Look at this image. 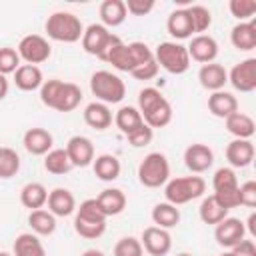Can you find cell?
<instances>
[{
    "instance_id": "obj_43",
    "label": "cell",
    "mask_w": 256,
    "mask_h": 256,
    "mask_svg": "<svg viewBox=\"0 0 256 256\" xmlns=\"http://www.w3.org/2000/svg\"><path fill=\"white\" fill-rule=\"evenodd\" d=\"M126 138H128V142H130L134 148H144V146H148V144L152 142L154 130H152L148 124H142V126H138L136 130H132Z\"/></svg>"
},
{
    "instance_id": "obj_21",
    "label": "cell",
    "mask_w": 256,
    "mask_h": 256,
    "mask_svg": "<svg viewBox=\"0 0 256 256\" xmlns=\"http://www.w3.org/2000/svg\"><path fill=\"white\" fill-rule=\"evenodd\" d=\"M208 110L212 116L216 118H228L230 114L238 112V100L232 92H226V90H218V92H212L208 96Z\"/></svg>"
},
{
    "instance_id": "obj_38",
    "label": "cell",
    "mask_w": 256,
    "mask_h": 256,
    "mask_svg": "<svg viewBox=\"0 0 256 256\" xmlns=\"http://www.w3.org/2000/svg\"><path fill=\"white\" fill-rule=\"evenodd\" d=\"M20 170V156L16 150L12 148H2L0 152V178L8 180L12 176H16Z\"/></svg>"
},
{
    "instance_id": "obj_46",
    "label": "cell",
    "mask_w": 256,
    "mask_h": 256,
    "mask_svg": "<svg viewBox=\"0 0 256 256\" xmlns=\"http://www.w3.org/2000/svg\"><path fill=\"white\" fill-rule=\"evenodd\" d=\"M124 4H126V12L132 16H146L154 8L152 0H126Z\"/></svg>"
},
{
    "instance_id": "obj_32",
    "label": "cell",
    "mask_w": 256,
    "mask_h": 256,
    "mask_svg": "<svg viewBox=\"0 0 256 256\" xmlns=\"http://www.w3.org/2000/svg\"><path fill=\"white\" fill-rule=\"evenodd\" d=\"M152 222L158 226V228H164V230H170L174 228L178 222H180V210L170 204V202H160L152 208Z\"/></svg>"
},
{
    "instance_id": "obj_42",
    "label": "cell",
    "mask_w": 256,
    "mask_h": 256,
    "mask_svg": "<svg viewBox=\"0 0 256 256\" xmlns=\"http://www.w3.org/2000/svg\"><path fill=\"white\" fill-rule=\"evenodd\" d=\"M228 8L234 18H238L240 22H248V20H252V16L256 12V2L254 0H230Z\"/></svg>"
},
{
    "instance_id": "obj_44",
    "label": "cell",
    "mask_w": 256,
    "mask_h": 256,
    "mask_svg": "<svg viewBox=\"0 0 256 256\" xmlns=\"http://www.w3.org/2000/svg\"><path fill=\"white\" fill-rule=\"evenodd\" d=\"M240 186V184H238ZM216 198V202L226 208V210H232L236 206H240V190L238 188H232V190H222V192H214L212 194Z\"/></svg>"
},
{
    "instance_id": "obj_20",
    "label": "cell",
    "mask_w": 256,
    "mask_h": 256,
    "mask_svg": "<svg viewBox=\"0 0 256 256\" xmlns=\"http://www.w3.org/2000/svg\"><path fill=\"white\" fill-rule=\"evenodd\" d=\"M230 42L240 52H250L256 48V22H238L230 32Z\"/></svg>"
},
{
    "instance_id": "obj_55",
    "label": "cell",
    "mask_w": 256,
    "mask_h": 256,
    "mask_svg": "<svg viewBox=\"0 0 256 256\" xmlns=\"http://www.w3.org/2000/svg\"><path fill=\"white\" fill-rule=\"evenodd\" d=\"M0 152H2V146H0Z\"/></svg>"
},
{
    "instance_id": "obj_9",
    "label": "cell",
    "mask_w": 256,
    "mask_h": 256,
    "mask_svg": "<svg viewBox=\"0 0 256 256\" xmlns=\"http://www.w3.org/2000/svg\"><path fill=\"white\" fill-rule=\"evenodd\" d=\"M118 36L112 34L106 26L102 24H90L88 28H84V34H82V48L86 54H92L96 58H100L106 48L116 40Z\"/></svg>"
},
{
    "instance_id": "obj_28",
    "label": "cell",
    "mask_w": 256,
    "mask_h": 256,
    "mask_svg": "<svg viewBox=\"0 0 256 256\" xmlns=\"http://www.w3.org/2000/svg\"><path fill=\"white\" fill-rule=\"evenodd\" d=\"M126 16L128 12H126L124 0H104L100 4V20H102V26L106 28H116L124 24Z\"/></svg>"
},
{
    "instance_id": "obj_27",
    "label": "cell",
    "mask_w": 256,
    "mask_h": 256,
    "mask_svg": "<svg viewBox=\"0 0 256 256\" xmlns=\"http://www.w3.org/2000/svg\"><path fill=\"white\" fill-rule=\"evenodd\" d=\"M112 112L102 102H90L84 108V122L94 130H106L112 126Z\"/></svg>"
},
{
    "instance_id": "obj_39",
    "label": "cell",
    "mask_w": 256,
    "mask_h": 256,
    "mask_svg": "<svg viewBox=\"0 0 256 256\" xmlns=\"http://www.w3.org/2000/svg\"><path fill=\"white\" fill-rule=\"evenodd\" d=\"M212 188H214V192L238 188V176H236L234 168H230V166L218 168V170L214 172V176H212Z\"/></svg>"
},
{
    "instance_id": "obj_45",
    "label": "cell",
    "mask_w": 256,
    "mask_h": 256,
    "mask_svg": "<svg viewBox=\"0 0 256 256\" xmlns=\"http://www.w3.org/2000/svg\"><path fill=\"white\" fill-rule=\"evenodd\" d=\"M238 190H240V206L254 208L256 206V182L248 180V182L240 184Z\"/></svg>"
},
{
    "instance_id": "obj_34",
    "label": "cell",
    "mask_w": 256,
    "mask_h": 256,
    "mask_svg": "<svg viewBox=\"0 0 256 256\" xmlns=\"http://www.w3.org/2000/svg\"><path fill=\"white\" fill-rule=\"evenodd\" d=\"M114 124H116V128H118L124 136H128L132 130H136L138 126H142L144 120H142L138 108H134V106H122V108L116 112V116H114Z\"/></svg>"
},
{
    "instance_id": "obj_4",
    "label": "cell",
    "mask_w": 256,
    "mask_h": 256,
    "mask_svg": "<svg viewBox=\"0 0 256 256\" xmlns=\"http://www.w3.org/2000/svg\"><path fill=\"white\" fill-rule=\"evenodd\" d=\"M90 90L96 96V102L102 104H118L126 96V84L124 80L110 72V70H98L90 76Z\"/></svg>"
},
{
    "instance_id": "obj_7",
    "label": "cell",
    "mask_w": 256,
    "mask_h": 256,
    "mask_svg": "<svg viewBox=\"0 0 256 256\" xmlns=\"http://www.w3.org/2000/svg\"><path fill=\"white\" fill-rule=\"evenodd\" d=\"M138 180L146 188H160L170 180V164L162 152H150L138 164Z\"/></svg>"
},
{
    "instance_id": "obj_23",
    "label": "cell",
    "mask_w": 256,
    "mask_h": 256,
    "mask_svg": "<svg viewBox=\"0 0 256 256\" xmlns=\"http://www.w3.org/2000/svg\"><path fill=\"white\" fill-rule=\"evenodd\" d=\"M166 30L172 38L176 40H186V38H192L194 30H192V22H190V16H188V10L186 8H176L174 12H170L168 20H166Z\"/></svg>"
},
{
    "instance_id": "obj_16",
    "label": "cell",
    "mask_w": 256,
    "mask_h": 256,
    "mask_svg": "<svg viewBox=\"0 0 256 256\" xmlns=\"http://www.w3.org/2000/svg\"><path fill=\"white\" fill-rule=\"evenodd\" d=\"M22 144L24 148L32 154V156H46L50 150H52V144H54V138L52 134L46 130V128H28L24 132V138H22Z\"/></svg>"
},
{
    "instance_id": "obj_37",
    "label": "cell",
    "mask_w": 256,
    "mask_h": 256,
    "mask_svg": "<svg viewBox=\"0 0 256 256\" xmlns=\"http://www.w3.org/2000/svg\"><path fill=\"white\" fill-rule=\"evenodd\" d=\"M188 16H190V22H192V30L194 34H204L210 26H212V14L206 6L202 4H194V6H188Z\"/></svg>"
},
{
    "instance_id": "obj_18",
    "label": "cell",
    "mask_w": 256,
    "mask_h": 256,
    "mask_svg": "<svg viewBox=\"0 0 256 256\" xmlns=\"http://www.w3.org/2000/svg\"><path fill=\"white\" fill-rule=\"evenodd\" d=\"M48 210L56 218H66L76 212V198L68 188H54L48 192Z\"/></svg>"
},
{
    "instance_id": "obj_53",
    "label": "cell",
    "mask_w": 256,
    "mask_h": 256,
    "mask_svg": "<svg viewBox=\"0 0 256 256\" xmlns=\"http://www.w3.org/2000/svg\"><path fill=\"white\" fill-rule=\"evenodd\" d=\"M176 256H192V254H188V252H180V254H176Z\"/></svg>"
},
{
    "instance_id": "obj_49",
    "label": "cell",
    "mask_w": 256,
    "mask_h": 256,
    "mask_svg": "<svg viewBox=\"0 0 256 256\" xmlns=\"http://www.w3.org/2000/svg\"><path fill=\"white\" fill-rule=\"evenodd\" d=\"M8 88H10V84H8V78L0 74V100H4V98L8 96Z\"/></svg>"
},
{
    "instance_id": "obj_36",
    "label": "cell",
    "mask_w": 256,
    "mask_h": 256,
    "mask_svg": "<svg viewBox=\"0 0 256 256\" xmlns=\"http://www.w3.org/2000/svg\"><path fill=\"white\" fill-rule=\"evenodd\" d=\"M198 214H200V220L204 224H210V226H216L218 222H222L226 216H228V210L222 208L214 196H206L198 208Z\"/></svg>"
},
{
    "instance_id": "obj_29",
    "label": "cell",
    "mask_w": 256,
    "mask_h": 256,
    "mask_svg": "<svg viewBox=\"0 0 256 256\" xmlns=\"http://www.w3.org/2000/svg\"><path fill=\"white\" fill-rule=\"evenodd\" d=\"M226 130L238 140H250L256 132L254 120L244 112H234L226 118Z\"/></svg>"
},
{
    "instance_id": "obj_15",
    "label": "cell",
    "mask_w": 256,
    "mask_h": 256,
    "mask_svg": "<svg viewBox=\"0 0 256 256\" xmlns=\"http://www.w3.org/2000/svg\"><path fill=\"white\" fill-rule=\"evenodd\" d=\"M186 50H188L190 60H196L200 64H210L218 56V42L210 34H198L190 40Z\"/></svg>"
},
{
    "instance_id": "obj_31",
    "label": "cell",
    "mask_w": 256,
    "mask_h": 256,
    "mask_svg": "<svg viewBox=\"0 0 256 256\" xmlns=\"http://www.w3.org/2000/svg\"><path fill=\"white\" fill-rule=\"evenodd\" d=\"M28 224L36 236H50L56 232V216L50 210H32L28 214Z\"/></svg>"
},
{
    "instance_id": "obj_33",
    "label": "cell",
    "mask_w": 256,
    "mask_h": 256,
    "mask_svg": "<svg viewBox=\"0 0 256 256\" xmlns=\"http://www.w3.org/2000/svg\"><path fill=\"white\" fill-rule=\"evenodd\" d=\"M82 100V90L80 86H76L74 82H64L62 84V90L58 94V100L54 104L52 110H58V112H72L74 108H78Z\"/></svg>"
},
{
    "instance_id": "obj_1",
    "label": "cell",
    "mask_w": 256,
    "mask_h": 256,
    "mask_svg": "<svg viewBox=\"0 0 256 256\" xmlns=\"http://www.w3.org/2000/svg\"><path fill=\"white\" fill-rule=\"evenodd\" d=\"M138 112L152 130L164 128L172 122V106L158 88L146 86L138 92Z\"/></svg>"
},
{
    "instance_id": "obj_2",
    "label": "cell",
    "mask_w": 256,
    "mask_h": 256,
    "mask_svg": "<svg viewBox=\"0 0 256 256\" xmlns=\"http://www.w3.org/2000/svg\"><path fill=\"white\" fill-rule=\"evenodd\" d=\"M74 230L78 236L86 240H96L106 232V216L100 210L96 198H88L80 202L74 216Z\"/></svg>"
},
{
    "instance_id": "obj_35",
    "label": "cell",
    "mask_w": 256,
    "mask_h": 256,
    "mask_svg": "<svg viewBox=\"0 0 256 256\" xmlns=\"http://www.w3.org/2000/svg\"><path fill=\"white\" fill-rule=\"evenodd\" d=\"M44 168H46V172L56 174V176L68 174L72 170V164H70V158H68L66 150L64 148H52L44 156Z\"/></svg>"
},
{
    "instance_id": "obj_3",
    "label": "cell",
    "mask_w": 256,
    "mask_h": 256,
    "mask_svg": "<svg viewBox=\"0 0 256 256\" xmlns=\"http://www.w3.org/2000/svg\"><path fill=\"white\" fill-rule=\"evenodd\" d=\"M46 34L50 40L54 42H64V44H74L78 40H82L84 34V26L80 22V18L72 12H52L44 24Z\"/></svg>"
},
{
    "instance_id": "obj_51",
    "label": "cell",
    "mask_w": 256,
    "mask_h": 256,
    "mask_svg": "<svg viewBox=\"0 0 256 256\" xmlns=\"http://www.w3.org/2000/svg\"><path fill=\"white\" fill-rule=\"evenodd\" d=\"M80 256H106L102 250H96V248H90V250H84Z\"/></svg>"
},
{
    "instance_id": "obj_24",
    "label": "cell",
    "mask_w": 256,
    "mask_h": 256,
    "mask_svg": "<svg viewBox=\"0 0 256 256\" xmlns=\"http://www.w3.org/2000/svg\"><path fill=\"white\" fill-rule=\"evenodd\" d=\"M14 84H16V88H20L22 92L40 90V86L44 84L42 70H40L38 66H32V64H20L18 70L14 72Z\"/></svg>"
},
{
    "instance_id": "obj_10",
    "label": "cell",
    "mask_w": 256,
    "mask_h": 256,
    "mask_svg": "<svg viewBox=\"0 0 256 256\" xmlns=\"http://www.w3.org/2000/svg\"><path fill=\"white\" fill-rule=\"evenodd\" d=\"M228 82L238 92H252L256 90V58H246L232 66L228 72Z\"/></svg>"
},
{
    "instance_id": "obj_22",
    "label": "cell",
    "mask_w": 256,
    "mask_h": 256,
    "mask_svg": "<svg viewBox=\"0 0 256 256\" xmlns=\"http://www.w3.org/2000/svg\"><path fill=\"white\" fill-rule=\"evenodd\" d=\"M96 202L104 216H118L126 208V194L120 188H106L96 196Z\"/></svg>"
},
{
    "instance_id": "obj_5",
    "label": "cell",
    "mask_w": 256,
    "mask_h": 256,
    "mask_svg": "<svg viewBox=\"0 0 256 256\" xmlns=\"http://www.w3.org/2000/svg\"><path fill=\"white\" fill-rule=\"evenodd\" d=\"M206 192V182L202 176H180L164 184V198L174 206L188 204Z\"/></svg>"
},
{
    "instance_id": "obj_25",
    "label": "cell",
    "mask_w": 256,
    "mask_h": 256,
    "mask_svg": "<svg viewBox=\"0 0 256 256\" xmlns=\"http://www.w3.org/2000/svg\"><path fill=\"white\" fill-rule=\"evenodd\" d=\"M20 202L30 212L44 208L46 202H48V190H46V186L40 184V182H28V184H24L22 190H20Z\"/></svg>"
},
{
    "instance_id": "obj_52",
    "label": "cell",
    "mask_w": 256,
    "mask_h": 256,
    "mask_svg": "<svg viewBox=\"0 0 256 256\" xmlns=\"http://www.w3.org/2000/svg\"><path fill=\"white\" fill-rule=\"evenodd\" d=\"M218 256H232V252L228 250V252H224V254H218Z\"/></svg>"
},
{
    "instance_id": "obj_6",
    "label": "cell",
    "mask_w": 256,
    "mask_h": 256,
    "mask_svg": "<svg viewBox=\"0 0 256 256\" xmlns=\"http://www.w3.org/2000/svg\"><path fill=\"white\" fill-rule=\"evenodd\" d=\"M154 60L158 64V68H164L168 74H184L190 68V56L184 44L168 40V42H160L156 46L154 52Z\"/></svg>"
},
{
    "instance_id": "obj_17",
    "label": "cell",
    "mask_w": 256,
    "mask_h": 256,
    "mask_svg": "<svg viewBox=\"0 0 256 256\" xmlns=\"http://www.w3.org/2000/svg\"><path fill=\"white\" fill-rule=\"evenodd\" d=\"M198 80H200L202 88H206L210 92H218V90H224V86L228 82V70L218 62L202 64V68L198 70Z\"/></svg>"
},
{
    "instance_id": "obj_30",
    "label": "cell",
    "mask_w": 256,
    "mask_h": 256,
    "mask_svg": "<svg viewBox=\"0 0 256 256\" xmlns=\"http://www.w3.org/2000/svg\"><path fill=\"white\" fill-rule=\"evenodd\" d=\"M92 168H94V174L102 180V182H112L120 176V160L114 156V154H100L94 158L92 162Z\"/></svg>"
},
{
    "instance_id": "obj_48",
    "label": "cell",
    "mask_w": 256,
    "mask_h": 256,
    "mask_svg": "<svg viewBox=\"0 0 256 256\" xmlns=\"http://www.w3.org/2000/svg\"><path fill=\"white\" fill-rule=\"evenodd\" d=\"M232 256H256V244L254 240H240L232 250Z\"/></svg>"
},
{
    "instance_id": "obj_11",
    "label": "cell",
    "mask_w": 256,
    "mask_h": 256,
    "mask_svg": "<svg viewBox=\"0 0 256 256\" xmlns=\"http://www.w3.org/2000/svg\"><path fill=\"white\" fill-rule=\"evenodd\" d=\"M246 224L240 220V218H232V216H226L222 222L216 224L214 228V238H216V244L222 246V248H228L232 250L240 240H244L246 236Z\"/></svg>"
},
{
    "instance_id": "obj_12",
    "label": "cell",
    "mask_w": 256,
    "mask_h": 256,
    "mask_svg": "<svg viewBox=\"0 0 256 256\" xmlns=\"http://www.w3.org/2000/svg\"><path fill=\"white\" fill-rule=\"evenodd\" d=\"M140 244H142L144 252H148L150 256H166L172 248V236L164 228L148 226L142 230Z\"/></svg>"
},
{
    "instance_id": "obj_41",
    "label": "cell",
    "mask_w": 256,
    "mask_h": 256,
    "mask_svg": "<svg viewBox=\"0 0 256 256\" xmlns=\"http://www.w3.org/2000/svg\"><path fill=\"white\" fill-rule=\"evenodd\" d=\"M20 62H22V60H20V56H18V52H16L14 48H10V46L0 48V74H2V76L14 74V72L18 70Z\"/></svg>"
},
{
    "instance_id": "obj_14",
    "label": "cell",
    "mask_w": 256,
    "mask_h": 256,
    "mask_svg": "<svg viewBox=\"0 0 256 256\" xmlns=\"http://www.w3.org/2000/svg\"><path fill=\"white\" fill-rule=\"evenodd\" d=\"M184 164H186V168L192 174H202V172H206V170L212 168V164H214V152L206 144H200V142L190 144L184 150Z\"/></svg>"
},
{
    "instance_id": "obj_13",
    "label": "cell",
    "mask_w": 256,
    "mask_h": 256,
    "mask_svg": "<svg viewBox=\"0 0 256 256\" xmlns=\"http://www.w3.org/2000/svg\"><path fill=\"white\" fill-rule=\"evenodd\" d=\"M64 150H66V154L70 158L72 168L74 166L76 168H86V166H90L94 162V144L86 136H80V134L72 136L66 142V148Z\"/></svg>"
},
{
    "instance_id": "obj_54",
    "label": "cell",
    "mask_w": 256,
    "mask_h": 256,
    "mask_svg": "<svg viewBox=\"0 0 256 256\" xmlns=\"http://www.w3.org/2000/svg\"><path fill=\"white\" fill-rule=\"evenodd\" d=\"M0 256H12L10 252H0Z\"/></svg>"
},
{
    "instance_id": "obj_47",
    "label": "cell",
    "mask_w": 256,
    "mask_h": 256,
    "mask_svg": "<svg viewBox=\"0 0 256 256\" xmlns=\"http://www.w3.org/2000/svg\"><path fill=\"white\" fill-rule=\"evenodd\" d=\"M158 64H156V60L152 58L150 62H146V64H142V66H138L136 70H132L130 74L136 78V80H152V78H156V74H158Z\"/></svg>"
},
{
    "instance_id": "obj_40",
    "label": "cell",
    "mask_w": 256,
    "mask_h": 256,
    "mask_svg": "<svg viewBox=\"0 0 256 256\" xmlns=\"http://www.w3.org/2000/svg\"><path fill=\"white\" fill-rule=\"evenodd\" d=\"M114 256H144V248L138 238L124 236L114 246Z\"/></svg>"
},
{
    "instance_id": "obj_26",
    "label": "cell",
    "mask_w": 256,
    "mask_h": 256,
    "mask_svg": "<svg viewBox=\"0 0 256 256\" xmlns=\"http://www.w3.org/2000/svg\"><path fill=\"white\" fill-rule=\"evenodd\" d=\"M12 256H46V250L34 232H22L12 244Z\"/></svg>"
},
{
    "instance_id": "obj_8",
    "label": "cell",
    "mask_w": 256,
    "mask_h": 256,
    "mask_svg": "<svg viewBox=\"0 0 256 256\" xmlns=\"http://www.w3.org/2000/svg\"><path fill=\"white\" fill-rule=\"evenodd\" d=\"M20 60H24L26 64H32V66H38L42 62H46L52 54V46L50 42L40 36V34H28L24 36L20 42H18V48H16Z\"/></svg>"
},
{
    "instance_id": "obj_19",
    "label": "cell",
    "mask_w": 256,
    "mask_h": 256,
    "mask_svg": "<svg viewBox=\"0 0 256 256\" xmlns=\"http://www.w3.org/2000/svg\"><path fill=\"white\" fill-rule=\"evenodd\" d=\"M226 160L230 168H246L254 160V144L250 140H238L234 138L226 146Z\"/></svg>"
},
{
    "instance_id": "obj_50",
    "label": "cell",
    "mask_w": 256,
    "mask_h": 256,
    "mask_svg": "<svg viewBox=\"0 0 256 256\" xmlns=\"http://www.w3.org/2000/svg\"><path fill=\"white\" fill-rule=\"evenodd\" d=\"M246 224H248V226H244V228H246L252 236H256V214H254V212L248 216V222H246Z\"/></svg>"
}]
</instances>
